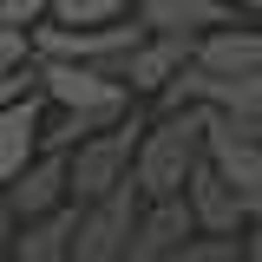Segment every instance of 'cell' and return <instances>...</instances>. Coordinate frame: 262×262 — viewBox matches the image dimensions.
Listing matches in <instances>:
<instances>
[{
	"label": "cell",
	"instance_id": "cell-1",
	"mask_svg": "<svg viewBox=\"0 0 262 262\" xmlns=\"http://www.w3.org/2000/svg\"><path fill=\"white\" fill-rule=\"evenodd\" d=\"M203 138H210V105L164 112L158 125H144L138 158H131V184H138V196H144V203H170V196H184L190 170L203 164Z\"/></svg>",
	"mask_w": 262,
	"mask_h": 262
},
{
	"label": "cell",
	"instance_id": "cell-2",
	"mask_svg": "<svg viewBox=\"0 0 262 262\" xmlns=\"http://www.w3.org/2000/svg\"><path fill=\"white\" fill-rule=\"evenodd\" d=\"M39 92L53 98L66 118H79L85 138L125 125V118H131V98H138L125 79H112V72H98V66H66V59H39Z\"/></svg>",
	"mask_w": 262,
	"mask_h": 262
},
{
	"label": "cell",
	"instance_id": "cell-3",
	"mask_svg": "<svg viewBox=\"0 0 262 262\" xmlns=\"http://www.w3.org/2000/svg\"><path fill=\"white\" fill-rule=\"evenodd\" d=\"M138 138H144V125H138V112H131L125 125L92 131L85 144H72V151H66V170H72V203H98V196L118 190V184L131 177Z\"/></svg>",
	"mask_w": 262,
	"mask_h": 262
},
{
	"label": "cell",
	"instance_id": "cell-4",
	"mask_svg": "<svg viewBox=\"0 0 262 262\" xmlns=\"http://www.w3.org/2000/svg\"><path fill=\"white\" fill-rule=\"evenodd\" d=\"M138 216H144V196H138V184H131V177H125L112 196H98V203H79L72 262H125Z\"/></svg>",
	"mask_w": 262,
	"mask_h": 262
},
{
	"label": "cell",
	"instance_id": "cell-5",
	"mask_svg": "<svg viewBox=\"0 0 262 262\" xmlns=\"http://www.w3.org/2000/svg\"><path fill=\"white\" fill-rule=\"evenodd\" d=\"M184 203H190V216H196V236H243V229H249V196L236 190L210 158L190 170Z\"/></svg>",
	"mask_w": 262,
	"mask_h": 262
},
{
	"label": "cell",
	"instance_id": "cell-6",
	"mask_svg": "<svg viewBox=\"0 0 262 262\" xmlns=\"http://www.w3.org/2000/svg\"><path fill=\"white\" fill-rule=\"evenodd\" d=\"M203 158L216 164V170H223V177L249 196V203L262 196V131H256V125H236V118H223V112H210Z\"/></svg>",
	"mask_w": 262,
	"mask_h": 262
},
{
	"label": "cell",
	"instance_id": "cell-7",
	"mask_svg": "<svg viewBox=\"0 0 262 262\" xmlns=\"http://www.w3.org/2000/svg\"><path fill=\"white\" fill-rule=\"evenodd\" d=\"M196 59V39H170V33H144L138 46H131L125 59H118V79H125L131 92H164L184 66Z\"/></svg>",
	"mask_w": 262,
	"mask_h": 262
},
{
	"label": "cell",
	"instance_id": "cell-8",
	"mask_svg": "<svg viewBox=\"0 0 262 262\" xmlns=\"http://www.w3.org/2000/svg\"><path fill=\"white\" fill-rule=\"evenodd\" d=\"M7 203H13L20 223L46 216V210H66V203H72V170H66V158L59 151H39V158L7 184Z\"/></svg>",
	"mask_w": 262,
	"mask_h": 262
},
{
	"label": "cell",
	"instance_id": "cell-9",
	"mask_svg": "<svg viewBox=\"0 0 262 262\" xmlns=\"http://www.w3.org/2000/svg\"><path fill=\"white\" fill-rule=\"evenodd\" d=\"M131 20L144 33H170V39H203L216 27H236V13L223 0H138Z\"/></svg>",
	"mask_w": 262,
	"mask_h": 262
},
{
	"label": "cell",
	"instance_id": "cell-10",
	"mask_svg": "<svg viewBox=\"0 0 262 262\" xmlns=\"http://www.w3.org/2000/svg\"><path fill=\"white\" fill-rule=\"evenodd\" d=\"M196 236V216L184 196H170V203H144V216H138V229H131V249L125 262H164L170 249H184Z\"/></svg>",
	"mask_w": 262,
	"mask_h": 262
},
{
	"label": "cell",
	"instance_id": "cell-11",
	"mask_svg": "<svg viewBox=\"0 0 262 262\" xmlns=\"http://www.w3.org/2000/svg\"><path fill=\"white\" fill-rule=\"evenodd\" d=\"M196 66L203 72H223V79H243V72H262V27H216L196 39Z\"/></svg>",
	"mask_w": 262,
	"mask_h": 262
},
{
	"label": "cell",
	"instance_id": "cell-12",
	"mask_svg": "<svg viewBox=\"0 0 262 262\" xmlns=\"http://www.w3.org/2000/svg\"><path fill=\"white\" fill-rule=\"evenodd\" d=\"M39 131H46V118H39V92L0 112V190L39 158Z\"/></svg>",
	"mask_w": 262,
	"mask_h": 262
},
{
	"label": "cell",
	"instance_id": "cell-13",
	"mask_svg": "<svg viewBox=\"0 0 262 262\" xmlns=\"http://www.w3.org/2000/svg\"><path fill=\"white\" fill-rule=\"evenodd\" d=\"M72 229H79V203L20 223V236H13V262H72Z\"/></svg>",
	"mask_w": 262,
	"mask_h": 262
},
{
	"label": "cell",
	"instance_id": "cell-14",
	"mask_svg": "<svg viewBox=\"0 0 262 262\" xmlns=\"http://www.w3.org/2000/svg\"><path fill=\"white\" fill-rule=\"evenodd\" d=\"M138 0H53L46 20L53 27H112V20H131Z\"/></svg>",
	"mask_w": 262,
	"mask_h": 262
},
{
	"label": "cell",
	"instance_id": "cell-15",
	"mask_svg": "<svg viewBox=\"0 0 262 262\" xmlns=\"http://www.w3.org/2000/svg\"><path fill=\"white\" fill-rule=\"evenodd\" d=\"M164 262H243V236H190L184 249H170Z\"/></svg>",
	"mask_w": 262,
	"mask_h": 262
},
{
	"label": "cell",
	"instance_id": "cell-16",
	"mask_svg": "<svg viewBox=\"0 0 262 262\" xmlns=\"http://www.w3.org/2000/svg\"><path fill=\"white\" fill-rule=\"evenodd\" d=\"M33 66V33L27 27H0V72H20Z\"/></svg>",
	"mask_w": 262,
	"mask_h": 262
},
{
	"label": "cell",
	"instance_id": "cell-17",
	"mask_svg": "<svg viewBox=\"0 0 262 262\" xmlns=\"http://www.w3.org/2000/svg\"><path fill=\"white\" fill-rule=\"evenodd\" d=\"M33 92H39V59L20 66V72H0V112L20 105V98H33Z\"/></svg>",
	"mask_w": 262,
	"mask_h": 262
},
{
	"label": "cell",
	"instance_id": "cell-18",
	"mask_svg": "<svg viewBox=\"0 0 262 262\" xmlns=\"http://www.w3.org/2000/svg\"><path fill=\"white\" fill-rule=\"evenodd\" d=\"M46 7H53V0H0V27H39V20H46Z\"/></svg>",
	"mask_w": 262,
	"mask_h": 262
},
{
	"label": "cell",
	"instance_id": "cell-19",
	"mask_svg": "<svg viewBox=\"0 0 262 262\" xmlns=\"http://www.w3.org/2000/svg\"><path fill=\"white\" fill-rule=\"evenodd\" d=\"M13 236H20V216H13V203L0 190V256H13Z\"/></svg>",
	"mask_w": 262,
	"mask_h": 262
},
{
	"label": "cell",
	"instance_id": "cell-20",
	"mask_svg": "<svg viewBox=\"0 0 262 262\" xmlns=\"http://www.w3.org/2000/svg\"><path fill=\"white\" fill-rule=\"evenodd\" d=\"M223 7L236 13V20H256V27H262V0H223Z\"/></svg>",
	"mask_w": 262,
	"mask_h": 262
},
{
	"label": "cell",
	"instance_id": "cell-21",
	"mask_svg": "<svg viewBox=\"0 0 262 262\" xmlns=\"http://www.w3.org/2000/svg\"><path fill=\"white\" fill-rule=\"evenodd\" d=\"M243 262H262V229H249V236H243Z\"/></svg>",
	"mask_w": 262,
	"mask_h": 262
},
{
	"label": "cell",
	"instance_id": "cell-22",
	"mask_svg": "<svg viewBox=\"0 0 262 262\" xmlns=\"http://www.w3.org/2000/svg\"><path fill=\"white\" fill-rule=\"evenodd\" d=\"M0 262H13V256H0Z\"/></svg>",
	"mask_w": 262,
	"mask_h": 262
},
{
	"label": "cell",
	"instance_id": "cell-23",
	"mask_svg": "<svg viewBox=\"0 0 262 262\" xmlns=\"http://www.w3.org/2000/svg\"><path fill=\"white\" fill-rule=\"evenodd\" d=\"M256 131H262V125H256Z\"/></svg>",
	"mask_w": 262,
	"mask_h": 262
}]
</instances>
